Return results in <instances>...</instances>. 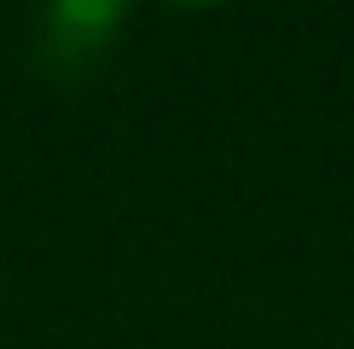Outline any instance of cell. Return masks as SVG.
Wrapping results in <instances>:
<instances>
[{
  "mask_svg": "<svg viewBox=\"0 0 354 349\" xmlns=\"http://www.w3.org/2000/svg\"><path fill=\"white\" fill-rule=\"evenodd\" d=\"M122 24H128V12L116 0H58L35 18V58L53 76L76 82L111 58Z\"/></svg>",
  "mask_w": 354,
  "mask_h": 349,
  "instance_id": "cell-1",
  "label": "cell"
}]
</instances>
